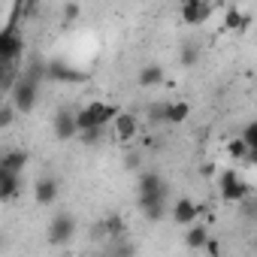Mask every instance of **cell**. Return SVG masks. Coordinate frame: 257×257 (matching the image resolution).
Returning a JSON list of instances; mask_svg holds the SVG:
<instances>
[{
	"mask_svg": "<svg viewBox=\"0 0 257 257\" xmlns=\"http://www.w3.org/2000/svg\"><path fill=\"white\" fill-rule=\"evenodd\" d=\"M218 191H221V200L224 203H242L251 197V185L242 179V173L236 170H224L221 179H218Z\"/></svg>",
	"mask_w": 257,
	"mask_h": 257,
	"instance_id": "obj_4",
	"label": "cell"
},
{
	"mask_svg": "<svg viewBox=\"0 0 257 257\" xmlns=\"http://www.w3.org/2000/svg\"><path fill=\"white\" fill-rule=\"evenodd\" d=\"M206 251H209V257H221V242L212 236V239H209V245H206Z\"/></svg>",
	"mask_w": 257,
	"mask_h": 257,
	"instance_id": "obj_30",
	"label": "cell"
},
{
	"mask_svg": "<svg viewBox=\"0 0 257 257\" xmlns=\"http://www.w3.org/2000/svg\"><path fill=\"white\" fill-rule=\"evenodd\" d=\"M134 254H137V248H134L131 242H124V239H121V245H118V251H115V257H134Z\"/></svg>",
	"mask_w": 257,
	"mask_h": 257,
	"instance_id": "obj_29",
	"label": "cell"
},
{
	"mask_svg": "<svg viewBox=\"0 0 257 257\" xmlns=\"http://www.w3.org/2000/svg\"><path fill=\"white\" fill-rule=\"evenodd\" d=\"M227 152H230V158H236V161H248V155H251V149H248V143H245L242 137H233V140L227 143Z\"/></svg>",
	"mask_w": 257,
	"mask_h": 257,
	"instance_id": "obj_20",
	"label": "cell"
},
{
	"mask_svg": "<svg viewBox=\"0 0 257 257\" xmlns=\"http://www.w3.org/2000/svg\"><path fill=\"white\" fill-rule=\"evenodd\" d=\"M115 137H118V143H134L137 140V134H140V118L134 115V112H121L118 118H115Z\"/></svg>",
	"mask_w": 257,
	"mask_h": 257,
	"instance_id": "obj_9",
	"label": "cell"
},
{
	"mask_svg": "<svg viewBox=\"0 0 257 257\" xmlns=\"http://www.w3.org/2000/svg\"><path fill=\"white\" fill-rule=\"evenodd\" d=\"M248 13H242L239 7H227V13H224V28L227 31H245L248 28Z\"/></svg>",
	"mask_w": 257,
	"mask_h": 257,
	"instance_id": "obj_17",
	"label": "cell"
},
{
	"mask_svg": "<svg viewBox=\"0 0 257 257\" xmlns=\"http://www.w3.org/2000/svg\"><path fill=\"white\" fill-rule=\"evenodd\" d=\"M242 140L248 143V149H251V152H257V121L245 124V131H242Z\"/></svg>",
	"mask_w": 257,
	"mask_h": 257,
	"instance_id": "obj_25",
	"label": "cell"
},
{
	"mask_svg": "<svg viewBox=\"0 0 257 257\" xmlns=\"http://www.w3.org/2000/svg\"><path fill=\"white\" fill-rule=\"evenodd\" d=\"M37 94H40V88L22 79V82L16 85V91H13L7 100H13V106H16L22 115H28V112H34V106H37Z\"/></svg>",
	"mask_w": 257,
	"mask_h": 257,
	"instance_id": "obj_8",
	"label": "cell"
},
{
	"mask_svg": "<svg viewBox=\"0 0 257 257\" xmlns=\"http://www.w3.org/2000/svg\"><path fill=\"white\" fill-rule=\"evenodd\" d=\"M34 200H37L40 206L55 203V200H58V179H52V176L37 179V185H34Z\"/></svg>",
	"mask_w": 257,
	"mask_h": 257,
	"instance_id": "obj_12",
	"label": "cell"
},
{
	"mask_svg": "<svg viewBox=\"0 0 257 257\" xmlns=\"http://www.w3.org/2000/svg\"><path fill=\"white\" fill-rule=\"evenodd\" d=\"M173 221L176 224H182V227H194L197 224V215H200V206L194 203V200H188V197H179L176 203H173Z\"/></svg>",
	"mask_w": 257,
	"mask_h": 257,
	"instance_id": "obj_10",
	"label": "cell"
},
{
	"mask_svg": "<svg viewBox=\"0 0 257 257\" xmlns=\"http://www.w3.org/2000/svg\"><path fill=\"white\" fill-rule=\"evenodd\" d=\"M167 182L158 176V173H152V170H146L143 176H140V209L146 212V209H152V206H164L167 203Z\"/></svg>",
	"mask_w": 257,
	"mask_h": 257,
	"instance_id": "obj_2",
	"label": "cell"
},
{
	"mask_svg": "<svg viewBox=\"0 0 257 257\" xmlns=\"http://www.w3.org/2000/svg\"><path fill=\"white\" fill-rule=\"evenodd\" d=\"M25 55V34L19 25H10L0 31V64H19V58Z\"/></svg>",
	"mask_w": 257,
	"mask_h": 257,
	"instance_id": "obj_3",
	"label": "cell"
},
{
	"mask_svg": "<svg viewBox=\"0 0 257 257\" xmlns=\"http://www.w3.org/2000/svg\"><path fill=\"white\" fill-rule=\"evenodd\" d=\"M127 170H140V155H127Z\"/></svg>",
	"mask_w": 257,
	"mask_h": 257,
	"instance_id": "obj_31",
	"label": "cell"
},
{
	"mask_svg": "<svg viewBox=\"0 0 257 257\" xmlns=\"http://www.w3.org/2000/svg\"><path fill=\"white\" fill-rule=\"evenodd\" d=\"M79 140H82L85 146H97V143L103 140V127H94V131H85V134H79Z\"/></svg>",
	"mask_w": 257,
	"mask_h": 257,
	"instance_id": "obj_26",
	"label": "cell"
},
{
	"mask_svg": "<svg viewBox=\"0 0 257 257\" xmlns=\"http://www.w3.org/2000/svg\"><path fill=\"white\" fill-rule=\"evenodd\" d=\"M212 16V4L206 0H185L182 4V22L185 25H203Z\"/></svg>",
	"mask_w": 257,
	"mask_h": 257,
	"instance_id": "obj_11",
	"label": "cell"
},
{
	"mask_svg": "<svg viewBox=\"0 0 257 257\" xmlns=\"http://www.w3.org/2000/svg\"><path fill=\"white\" fill-rule=\"evenodd\" d=\"M46 76H49V82H61V85L88 82V73H82V70H76V67H70L64 61H46Z\"/></svg>",
	"mask_w": 257,
	"mask_h": 257,
	"instance_id": "obj_6",
	"label": "cell"
},
{
	"mask_svg": "<svg viewBox=\"0 0 257 257\" xmlns=\"http://www.w3.org/2000/svg\"><path fill=\"white\" fill-rule=\"evenodd\" d=\"M209 239H212V236H209V230H206L203 224H194V227H188V233H185V245L194 248V251H197V248H206Z\"/></svg>",
	"mask_w": 257,
	"mask_h": 257,
	"instance_id": "obj_18",
	"label": "cell"
},
{
	"mask_svg": "<svg viewBox=\"0 0 257 257\" xmlns=\"http://www.w3.org/2000/svg\"><path fill=\"white\" fill-rule=\"evenodd\" d=\"M188 115H191L188 103H182V100L167 103V124H182V121H188Z\"/></svg>",
	"mask_w": 257,
	"mask_h": 257,
	"instance_id": "obj_19",
	"label": "cell"
},
{
	"mask_svg": "<svg viewBox=\"0 0 257 257\" xmlns=\"http://www.w3.org/2000/svg\"><path fill=\"white\" fill-rule=\"evenodd\" d=\"M248 161H251V167H257V152H251V155H248Z\"/></svg>",
	"mask_w": 257,
	"mask_h": 257,
	"instance_id": "obj_32",
	"label": "cell"
},
{
	"mask_svg": "<svg viewBox=\"0 0 257 257\" xmlns=\"http://www.w3.org/2000/svg\"><path fill=\"white\" fill-rule=\"evenodd\" d=\"M239 215H242L245 221H257V197H254V194L239 203Z\"/></svg>",
	"mask_w": 257,
	"mask_h": 257,
	"instance_id": "obj_22",
	"label": "cell"
},
{
	"mask_svg": "<svg viewBox=\"0 0 257 257\" xmlns=\"http://www.w3.org/2000/svg\"><path fill=\"white\" fill-rule=\"evenodd\" d=\"M16 106H13V100H4V106H0V127H10L13 124V118H16Z\"/></svg>",
	"mask_w": 257,
	"mask_h": 257,
	"instance_id": "obj_24",
	"label": "cell"
},
{
	"mask_svg": "<svg viewBox=\"0 0 257 257\" xmlns=\"http://www.w3.org/2000/svg\"><path fill=\"white\" fill-rule=\"evenodd\" d=\"M179 61H182V67H194V64L200 61V46L185 43V46H182V52H179Z\"/></svg>",
	"mask_w": 257,
	"mask_h": 257,
	"instance_id": "obj_21",
	"label": "cell"
},
{
	"mask_svg": "<svg viewBox=\"0 0 257 257\" xmlns=\"http://www.w3.org/2000/svg\"><path fill=\"white\" fill-rule=\"evenodd\" d=\"M19 194H22V179L13 176V173H0V200L13 203Z\"/></svg>",
	"mask_w": 257,
	"mask_h": 257,
	"instance_id": "obj_15",
	"label": "cell"
},
{
	"mask_svg": "<svg viewBox=\"0 0 257 257\" xmlns=\"http://www.w3.org/2000/svg\"><path fill=\"white\" fill-rule=\"evenodd\" d=\"M19 82H22V67L19 64H0V91L10 97Z\"/></svg>",
	"mask_w": 257,
	"mask_h": 257,
	"instance_id": "obj_14",
	"label": "cell"
},
{
	"mask_svg": "<svg viewBox=\"0 0 257 257\" xmlns=\"http://www.w3.org/2000/svg\"><path fill=\"white\" fill-rule=\"evenodd\" d=\"M121 112L112 106V103H103V100H94V103H88V106H82L79 112H76V121H79V134H85V131H94V127H106V124H115V118H118Z\"/></svg>",
	"mask_w": 257,
	"mask_h": 257,
	"instance_id": "obj_1",
	"label": "cell"
},
{
	"mask_svg": "<svg viewBox=\"0 0 257 257\" xmlns=\"http://www.w3.org/2000/svg\"><path fill=\"white\" fill-rule=\"evenodd\" d=\"M73 233H76V221L70 218V215H55L52 221H49V245H67L70 239H73Z\"/></svg>",
	"mask_w": 257,
	"mask_h": 257,
	"instance_id": "obj_7",
	"label": "cell"
},
{
	"mask_svg": "<svg viewBox=\"0 0 257 257\" xmlns=\"http://www.w3.org/2000/svg\"><path fill=\"white\" fill-rule=\"evenodd\" d=\"M140 88H158L161 82H164V67L161 64H146L143 70H140Z\"/></svg>",
	"mask_w": 257,
	"mask_h": 257,
	"instance_id": "obj_16",
	"label": "cell"
},
{
	"mask_svg": "<svg viewBox=\"0 0 257 257\" xmlns=\"http://www.w3.org/2000/svg\"><path fill=\"white\" fill-rule=\"evenodd\" d=\"M76 112H79V109H73V106H61V109L55 112V118H52V131H55V137H58L61 143H70V140L79 137Z\"/></svg>",
	"mask_w": 257,
	"mask_h": 257,
	"instance_id": "obj_5",
	"label": "cell"
},
{
	"mask_svg": "<svg viewBox=\"0 0 257 257\" xmlns=\"http://www.w3.org/2000/svg\"><path fill=\"white\" fill-rule=\"evenodd\" d=\"M164 215H167V203H164V206H152V209H146V218H149L152 224L164 221Z\"/></svg>",
	"mask_w": 257,
	"mask_h": 257,
	"instance_id": "obj_27",
	"label": "cell"
},
{
	"mask_svg": "<svg viewBox=\"0 0 257 257\" xmlns=\"http://www.w3.org/2000/svg\"><path fill=\"white\" fill-rule=\"evenodd\" d=\"M149 121L152 124H167V103H149Z\"/></svg>",
	"mask_w": 257,
	"mask_h": 257,
	"instance_id": "obj_23",
	"label": "cell"
},
{
	"mask_svg": "<svg viewBox=\"0 0 257 257\" xmlns=\"http://www.w3.org/2000/svg\"><path fill=\"white\" fill-rule=\"evenodd\" d=\"M25 167H28V152H22V149H10V152H4V158H0V173L19 176Z\"/></svg>",
	"mask_w": 257,
	"mask_h": 257,
	"instance_id": "obj_13",
	"label": "cell"
},
{
	"mask_svg": "<svg viewBox=\"0 0 257 257\" xmlns=\"http://www.w3.org/2000/svg\"><path fill=\"white\" fill-rule=\"evenodd\" d=\"M79 13H82V10H79V4H67V7H64V25L76 22V19H79Z\"/></svg>",
	"mask_w": 257,
	"mask_h": 257,
	"instance_id": "obj_28",
	"label": "cell"
}]
</instances>
